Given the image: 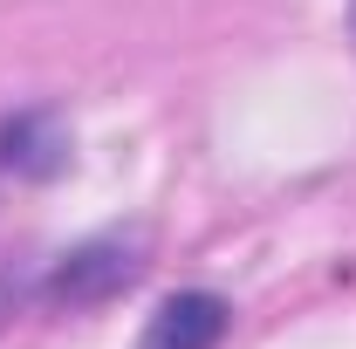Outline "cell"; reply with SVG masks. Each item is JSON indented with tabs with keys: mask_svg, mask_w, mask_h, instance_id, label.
<instances>
[{
	"mask_svg": "<svg viewBox=\"0 0 356 349\" xmlns=\"http://www.w3.org/2000/svg\"><path fill=\"white\" fill-rule=\"evenodd\" d=\"M137 240H89L76 254H62V267L42 281V302L55 308H96L110 302V295H124L137 281Z\"/></svg>",
	"mask_w": 356,
	"mask_h": 349,
	"instance_id": "6da1fadb",
	"label": "cell"
},
{
	"mask_svg": "<svg viewBox=\"0 0 356 349\" xmlns=\"http://www.w3.org/2000/svg\"><path fill=\"white\" fill-rule=\"evenodd\" d=\"M0 165H14L21 178H55L69 165V137L48 110H21L0 124Z\"/></svg>",
	"mask_w": 356,
	"mask_h": 349,
	"instance_id": "3957f363",
	"label": "cell"
},
{
	"mask_svg": "<svg viewBox=\"0 0 356 349\" xmlns=\"http://www.w3.org/2000/svg\"><path fill=\"white\" fill-rule=\"evenodd\" d=\"M233 308L213 295V288H185V295H165L158 315L144 322V343L137 349H220Z\"/></svg>",
	"mask_w": 356,
	"mask_h": 349,
	"instance_id": "7a4b0ae2",
	"label": "cell"
}]
</instances>
